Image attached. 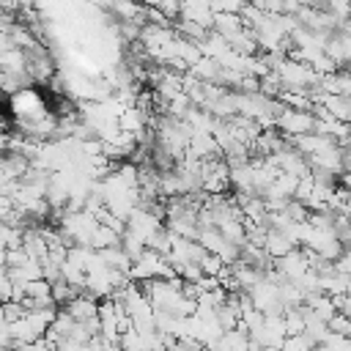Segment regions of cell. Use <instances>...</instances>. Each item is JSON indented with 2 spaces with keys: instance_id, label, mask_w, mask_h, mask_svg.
Returning <instances> with one entry per match:
<instances>
[{
  "instance_id": "cell-1",
  "label": "cell",
  "mask_w": 351,
  "mask_h": 351,
  "mask_svg": "<svg viewBox=\"0 0 351 351\" xmlns=\"http://www.w3.org/2000/svg\"><path fill=\"white\" fill-rule=\"evenodd\" d=\"M313 112L310 110H291V107H282L277 115H274V129L282 134V137H293V134H307L313 132Z\"/></svg>"
},
{
  "instance_id": "cell-2",
  "label": "cell",
  "mask_w": 351,
  "mask_h": 351,
  "mask_svg": "<svg viewBox=\"0 0 351 351\" xmlns=\"http://www.w3.org/2000/svg\"><path fill=\"white\" fill-rule=\"evenodd\" d=\"M96 304H99V299H93L90 293H77L74 299H69L66 304H63V310L74 318V321H90V318H96Z\"/></svg>"
},
{
  "instance_id": "cell-3",
  "label": "cell",
  "mask_w": 351,
  "mask_h": 351,
  "mask_svg": "<svg viewBox=\"0 0 351 351\" xmlns=\"http://www.w3.org/2000/svg\"><path fill=\"white\" fill-rule=\"evenodd\" d=\"M118 241H121V233H115V230L107 228V225H96V230H93V236H90V247H93V250L112 247V244H118Z\"/></svg>"
},
{
  "instance_id": "cell-4",
  "label": "cell",
  "mask_w": 351,
  "mask_h": 351,
  "mask_svg": "<svg viewBox=\"0 0 351 351\" xmlns=\"http://www.w3.org/2000/svg\"><path fill=\"white\" fill-rule=\"evenodd\" d=\"M49 293H52V302H55L58 307H63L69 299H74V296H77L74 285H69L63 277H58V280H52V282H49Z\"/></svg>"
},
{
  "instance_id": "cell-5",
  "label": "cell",
  "mask_w": 351,
  "mask_h": 351,
  "mask_svg": "<svg viewBox=\"0 0 351 351\" xmlns=\"http://www.w3.org/2000/svg\"><path fill=\"white\" fill-rule=\"evenodd\" d=\"M315 343L307 335H285L280 343V351H313Z\"/></svg>"
},
{
  "instance_id": "cell-6",
  "label": "cell",
  "mask_w": 351,
  "mask_h": 351,
  "mask_svg": "<svg viewBox=\"0 0 351 351\" xmlns=\"http://www.w3.org/2000/svg\"><path fill=\"white\" fill-rule=\"evenodd\" d=\"M244 0H208L211 14H239Z\"/></svg>"
},
{
  "instance_id": "cell-7",
  "label": "cell",
  "mask_w": 351,
  "mask_h": 351,
  "mask_svg": "<svg viewBox=\"0 0 351 351\" xmlns=\"http://www.w3.org/2000/svg\"><path fill=\"white\" fill-rule=\"evenodd\" d=\"M326 329H329L332 335H343V337H348V332H351L348 315H343V313H335V315L326 321Z\"/></svg>"
},
{
  "instance_id": "cell-8",
  "label": "cell",
  "mask_w": 351,
  "mask_h": 351,
  "mask_svg": "<svg viewBox=\"0 0 351 351\" xmlns=\"http://www.w3.org/2000/svg\"><path fill=\"white\" fill-rule=\"evenodd\" d=\"M0 307H3V318H5L8 324L25 315V307H22V302H16V299H8V302H0Z\"/></svg>"
},
{
  "instance_id": "cell-9",
  "label": "cell",
  "mask_w": 351,
  "mask_h": 351,
  "mask_svg": "<svg viewBox=\"0 0 351 351\" xmlns=\"http://www.w3.org/2000/svg\"><path fill=\"white\" fill-rule=\"evenodd\" d=\"M200 351H211V348H206V346H203V348H200Z\"/></svg>"
}]
</instances>
